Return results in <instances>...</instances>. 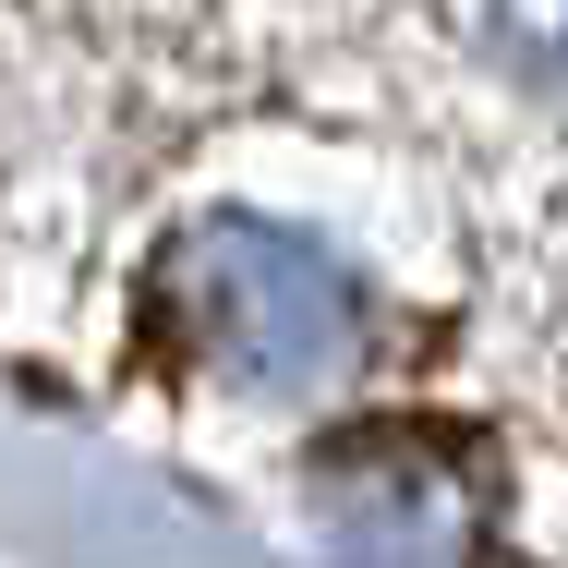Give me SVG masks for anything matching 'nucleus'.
Returning <instances> with one entry per match:
<instances>
[{"instance_id":"nucleus-2","label":"nucleus","mask_w":568,"mask_h":568,"mask_svg":"<svg viewBox=\"0 0 568 568\" xmlns=\"http://www.w3.org/2000/svg\"><path fill=\"white\" fill-rule=\"evenodd\" d=\"M471 24H484V49L508 73H532L545 98H568V0H471Z\"/></svg>"},{"instance_id":"nucleus-1","label":"nucleus","mask_w":568,"mask_h":568,"mask_svg":"<svg viewBox=\"0 0 568 568\" xmlns=\"http://www.w3.org/2000/svg\"><path fill=\"white\" fill-rule=\"evenodd\" d=\"M158 339L182 375H206L230 399H327L363 363L375 315L327 242L266 219H206L158 266Z\"/></svg>"}]
</instances>
